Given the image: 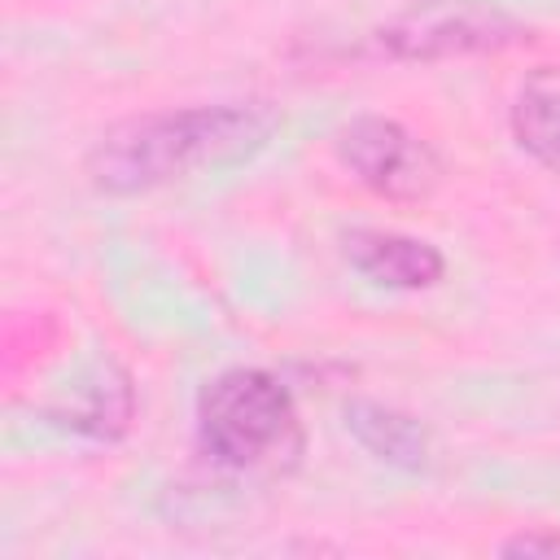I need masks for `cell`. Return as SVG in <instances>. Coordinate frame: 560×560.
<instances>
[{"label": "cell", "mask_w": 560, "mask_h": 560, "mask_svg": "<svg viewBox=\"0 0 560 560\" xmlns=\"http://www.w3.org/2000/svg\"><path fill=\"white\" fill-rule=\"evenodd\" d=\"M267 131H271L267 109L241 101L158 109L109 127L88 153V175L101 192L131 197L171 184L188 171L232 162L258 149Z\"/></svg>", "instance_id": "1"}, {"label": "cell", "mask_w": 560, "mask_h": 560, "mask_svg": "<svg viewBox=\"0 0 560 560\" xmlns=\"http://www.w3.org/2000/svg\"><path fill=\"white\" fill-rule=\"evenodd\" d=\"M197 446L232 472L280 468L302 451L298 407L289 385L262 368H228L197 398Z\"/></svg>", "instance_id": "2"}, {"label": "cell", "mask_w": 560, "mask_h": 560, "mask_svg": "<svg viewBox=\"0 0 560 560\" xmlns=\"http://www.w3.org/2000/svg\"><path fill=\"white\" fill-rule=\"evenodd\" d=\"M529 39V26L490 0H416L372 31V48L389 61L486 57Z\"/></svg>", "instance_id": "3"}, {"label": "cell", "mask_w": 560, "mask_h": 560, "mask_svg": "<svg viewBox=\"0 0 560 560\" xmlns=\"http://www.w3.org/2000/svg\"><path fill=\"white\" fill-rule=\"evenodd\" d=\"M332 149L337 162L385 201H424L442 179V162L429 149V140L381 114L350 118L337 131Z\"/></svg>", "instance_id": "4"}, {"label": "cell", "mask_w": 560, "mask_h": 560, "mask_svg": "<svg viewBox=\"0 0 560 560\" xmlns=\"http://www.w3.org/2000/svg\"><path fill=\"white\" fill-rule=\"evenodd\" d=\"M346 258L350 267L381 284V289H429L442 280L446 258L438 245L402 232H381V228H359L346 236Z\"/></svg>", "instance_id": "5"}, {"label": "cell", "mask_w": 560, "mask_h": 560, "mask_svg": "<svg viewBox=\"0 0 560 560\" xmlns=\"http://www.w3.org/2000/svg\"><path fill=\"white\" fill-rule=\"evenodd\" d=\"M131 416H136L131 376L118 363H109V359L92 363L79 376V385L52 407V420L57 424H66V429H74L83 438H96V442L122 438L127 424H131Z\"/></svg>", "instance_id": "6"}, {"label": "cell", "mask_w": 560, "mask_h": 560, "mask_svg": "<svg viewBox=\"0 0 560 560\" xmlns=\"http://www.w3.org/2000/svg\"><path fill=\"white\" fill-rule=\"evenodd\" d=\"M341 416H346L350 438L368 455H376L381 464H394V468H424L429 464L433 438L411 411H398V407L376 402V398H350Z\"/></svg>", "instance_id": "7"}, {"label": "cell", "mask_w": 560, "mask_h": 560, "mask_svg": "<svg viewBox=\"0 0 560 560\" xmlns=\"http://www.w3.org/2000/svg\"><path fill=\"white\" fill-rule=\"evenodd\" d=\"M512 136L516 144L547 171L560 175V70H534L512 101Z\"/></svg>", "instance_id": "8"}, {"label": "cell", "mask_w": 560, "mask_h": 560, "mask_svg": "<svg viewBox=\"0 0 560 560\" xmlns=\"http://www.w3.org/2000/svg\"><path fill=\"white\" fill-rule=\"evenodd\" d=\"M499 551L503 556H560V529H525V534H512Z\"/></svg>", "instance_id": "9"}]
</instances>
